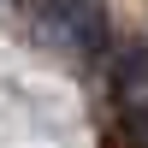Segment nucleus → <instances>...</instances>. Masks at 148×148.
<instances>
[{"instance_id":"obj_1","label":"nucleus","mask_w":148,"mask_h":148,"mask_svg":"<svg viewBox=\"0 0 148 148\" xmlns=\"http://www.w3.org/2000/svg\"><path fill=\"white\" fill-rule=\"evenodd\" d=\"M30 12H36V36L47 47H65V53L107 47V18L95 0H30Z\"/></svg>"},{"instance_id":"obj_2","label":"nucleus","mask_w":148,"mask_h":148,"mask_svg":"<svg viewBox=\"0 0 148 148\" xmlns=\"http://www.w3.org/2000/svg\"><path fill=\"white\" fill-rule=\"evenodd\" d=\"M119 101H125L136 136L148 142V47H136V53L119 59Z\"/></svg>"}]
</instances>
